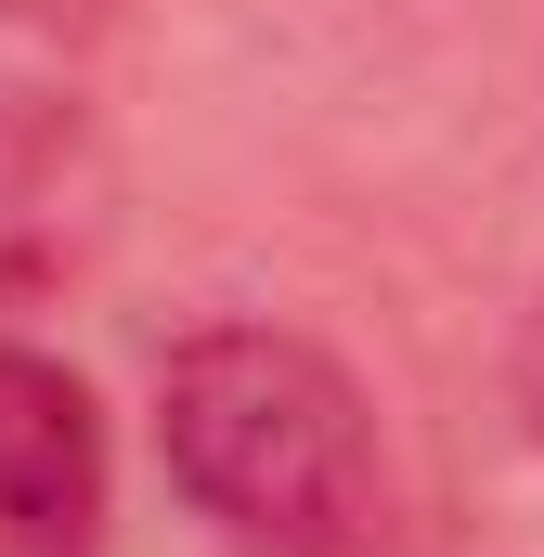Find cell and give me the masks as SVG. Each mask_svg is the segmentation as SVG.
Instances as JSON below:
<instances>
[{
	"mask_svg": "<svg viewBox=\"0 0 544 557\" xmlns=\"http://www.w3.org/2000/svg\"><path fill=\"white\" fill-rule=\"evenodd\" d=\"M104 234V156H91V117L65 91H0V285L78 273Z\"/></svg>",
	"mask_w": 544,
	"mask_h": 557,
	"instance_id": "3957f363",
	"label": "cell"
},
{
	"mask_svg": "<svg viewBox=\"0 0 544 557\" xmlns=\"http://www.w3.org/2000/svg\"><path fill=\"white\" fill-rule=\"evenodd\" d=\"M156 454L234 557H363L376 532V403L337 350L285 324H208L156 363Z\"/></svg>",
	"mask_w": 544,
	"mask_h": 557,
	"instance_id": "6da1fadb",
	"label": "cell"
},
{
	"mask_svg": "<svg viewBox=\"0 0 544 557\" xmlns=\"http://www.w3.org/2000/svg\"><path fill=\"white\" fill-rule=\"evenodd\" d=\"M65 13H91V0H0V26H65Z\"/></svg>",
	"mask_w": 544,
	"mask_h": 557,
	"instance_id": "277c9868",
	"label": "cell"
},
{
	"mask_svg": "<svg viewBox=\"0 0 544 557\" xmlns=\"http://www.w3.org/2000/svg\"><path fill=\"white\" fill-rule=\"evenodd\" d=\"M104 506H118V454L91 389L52 350L0 337V557H104Z\"/></svg>",
	"mask_w": 544,
	"mask_h": 557,
	"instance_id": "7a4b0ae2",
	"label": "cell"
}]
</instances>
